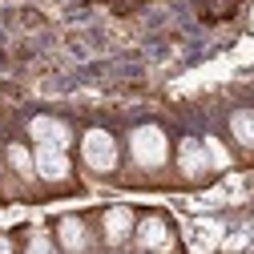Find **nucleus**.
Returning a JSON list of instances; mask_svg holds the SVG:
<instances>
[{
	"instance_id": "f257e3e1",
	"label": "nucleus",
	"mask_w": 254,
	"mask_h": 254,
	"mask_svg": "<svg viewBox=\"0 0 254 254\" xmlns=\"http://www.w3.org/2000/svg\"><path fill=\"white\" fill-rule=\"evenodd\" d=\"M129 149H133V162L141 170H157L170 157V141H166V133L157 125H137L133 137H129Z\"/></svg>"
},
{
	"instance_id": "f03ea898",
	"label": "nucleus",
	"mask_w": 254,
	"mask_h": 254,
	"mask_svg": "<svg viewBox=\"0 0 254 254\" xmlns=\"http://www.w3.org/2000/svg\"><path fill=\"white\" fill-rule=\"evenodd\" d=\"M81 157H85V166L93 174H109L117 170V141L109 129H89L81 137Z\"/></svg>"
},
{
	"instance_id": "7ed1b4c3",
	"label": "nucleus",
	"mask_w": 254,
	"mask_h": 254,
	"mask_svg": "<svg viewBox=\"0 0 254 254\" xmlns=\"http://www.w3.org/2000/svg\"><path fill=\"white\" fill-rule=\"evenodd\" d=\"M33 166H37V178H45V182H65L69 178V153L61 145H37Z\"/></svg>"
},
{
	"instance_id": "20e7f679",
	"label": "nucleus",
	"mask_w": 254,
	"mask_h": 254,
	"mask_svg": "<svg viewBox=\"0 0 254 254\" xmlns=\"http://www.w3.org/2000/svg\"><path fill=\"white\" fill-rule=\"evenodd\" d=\"M28 133H33L37 145H61V149H65L73 141L69 125L61 121V117H33V121H28Z\"/></svg>"
},
{
	"instance_id": "39448f33",
	"label": "nucleus",
	"mask_w": 254,
	"mask_h": 254,
	"mask_svg": "<svg viewBox=\"0 0 254 254\" xmlns=\"http://www.w3.org/2000/svg\"><path fill=\"white\" fill-rule=\"evenodd\" d=\"M137 242H141L145 250H166V246H170V230H166V222L157 218V214L141 218V222H137Z\"/></svg>"
},
{
	"instance_id": "423d86ee",
	"label": "nucleus",
	"mask_w": 254,
	"mask_h": 254,
	"mask_svg": "<svg viewBox=\"0 0 254 254\" xmlns=\"http://www.w3.org/2000/svg\"><path fill=\"white\" fill-rule=\"evenodd\" d=\"M178 162H182V174H190V178H198V174H206V170H210L206 145H202V141H194V137H186V141H182Z\"/></svg>"
},
{
	"instance_id": "0eeeda50",
	"label": "nucleus",
	"mask_w": 254,
	"mask_h": 254,
	"mask_svg": "<svg viewBox=\"0 0 254 254\" xmlns=\"http://www.w3.org/2000/svg\"><path fill=\"white\" fill-rule=\"evenodd\" d=\"M129 230H133V214L125 210V206H113V210L105 214V238L117 246V242L129 238Z\"/></svg>"
},
{
	"instance_id": "6e6552de",
	"label": "nucleus",
	"mask_w": 254,
	"mask_h": 254,
	"mask_svg": "<svg viewBox=\"0 0 254 254\" xmlns=\"http://www.w3.org/2000/svg\"><path fill=\"white\" fill-rule=\"evenodd\" d=\"M61 246H65L69 254H81L89 246V230H85L81 218H65V222H61Z\"/></svg>"
},
{
	"instance_id": "1a4fd4ad",
	"label": "nucleus",
	"mask_w": 254,
	"mask_h": 254,
	"mask_svg": "<svg viewBox=\"0 0 254 254\" xmlns=\"http://www.w3.org/2000/svg\"><path fill=\"white\" fill-rule=\"evenodd\" d=\"M230 133H234L238 145L254 149V109H238V113L230 117Z\"/></svg>"
},
{
	"instance_id": "9d476101",
	"label": "nucleus",
	"mask_w": 254,
	"mask_h": 254,
	"mask_svg": "<svg viewBox=\"0 0 254 254\" xmlns=\"http://www.w3.org/2000/svg\"><path fill=\"white\" fill-rule=\"evenodd\" d=\"M8 162H12V170H16L20 178H33V174H37V166H33V153H28L24 145H12V149H8Z\"/></svg>"
},
{
	"instance_id": "9b49d317",
	"label": "nucleus",
	"mask_w": 254,
	"mask_h": 254,
	"mask_svg": "<svg viewBox=\"0 0 254 254\" xmlns=\"http://www.w3.org/2000/svg\"><path fill=\"white\" fill-rule=\"evenodd\" d=\"M202 145H206V157H210V166H218V170H222V166H230V153L222 149V141H214V137H206Z\"/></svg>"
},
{
	"instance_id": "f8f14e48",
	"label": "nucleus",
	"mask_w": 254,
	"mask_h": 254,
	"mask_svg": "<svg viewBox=\"0 0 254 254\" xmlns=\"http://www.w3.org/2000/svg\"><path fill=\"white\" fill-rule=\"evenodd\" d=\"M28 254H57V250H53V238H49V234H33Z\"/></svg>"
},
{
	"instance_id": "ddd939ff",
	"label": "nucleus",
	"mask_w": 254,
	"mask_h": 254,
	"mask_svg": "<svg viewBox=\"0 0 254 254\" xmlns=\"http://www.w3.org/2000/svg\"><path fill=\"white\" fill-rule=\"evenodd\" d=\"M0 254H12V242H8L4 234H0Z\"/></svg>"
}]
</instances>
